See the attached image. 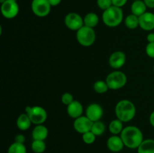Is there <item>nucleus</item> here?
I'll return each instance as SVG.
<instances>
[{
  "mask_svg": "<svg viewBox=\"0 0 154 153\" xmlns=\"http://www.w3.org/2000/svg\"><path fill=\"white\" fill-rule=\"evenodd\" d=\"M99 18L96 13L90 12L87 14L84 17V24L87 27L94 28L99 24Z\"/></svg>",
  "mask_w": 154,
  "mask_h": 153,
  "instance_id": "20",
  "label": "nucleus"
},
{
  "mask_svg": "<svg viewBox=\"0 0 154 153\" xmlns=\"http://www.w3.org/2000/svg\"><path fill=\"white\" fill-rule=\"evenodd\" d=\"M26 113L29 116L34 124H42L48 118L46 110L41 106H27L25 108Z\"/></svg>",
  "mask_w": 154,
  "mask_h": 153,
  "instance_id": "6",
  "label": "nucleus"
},
{
  "mask_svg": "<svg viewBox=\"0 0 154 153\" xmlns=\"http://www.w3.org/2000/svg\"><path fill=\"white\" fill-rule=\"evenodd\" d=\"M66 111L69 117L75 119L82 116L84 112V106L81 102L75 100L72 103L66 106Z\"/></svg>",
  "mask_w": 154,
  "mask_h": 153,
  "instance_id": "15",
  "label": "nucleus"
},
{
  "mask_svg": "<svg viewBox=\"0 0 154 153\" xmlns=\"http://www.w3.org/2000/svg\"><path fill=\"white\" fill-rule=\"evenodd\" d=\"M48 2L52 7H55V6L59 5L61 3L62 0H48Z\"/></svg>",
  "mask_w": 154,
  "mask_h": 153,
  "instance_id": "34",
  "label": "nucleus"
},
{
  "mask_svg": "<svg viewBox=\"0 0 154 153\" xmlns=\"http://www.w3.org/2000/svg\"><path fill=\"white\" fill-rule=\"evenodd\" d=\"M14 142H18V143H23L24 144V142H26V137L23 134H18L15 136L14 137Z\"/></svg>",
  "mask_w": 154,
  "mask_h": 153,
  "instance_id": "31",
  "label": "nucleus"
},
{
  "mask_svg": "<svg viewBox=\"0 0 154 153\" xmlns=\"http://www.w3.org/2000/svg\"><path fill=\"white\" fill-rule=\"evenodd\" d=\"M13 1H15V2H17V0H13Z\"/></svg>",
  "mask_w": 154,
  "mask_h": 153,
  "instance_id": "37",
  "label": "nucleus"
},
{
  "mask_svg": "<svg viewBox=\"0 0 154 153\" xmlns=\"http://www.w3.org/2000/svg\"><path fill=\"white\" fill-rule=\"evenodd\" d=\"M153 72H154V65H153Z\"/></svg>",
  "mask_w": 154,
  "mask_h": 153,
  "instance_id": "38",
  "label": "nucleus"
},
{
  "mask_svg": "<svg viewBox=\"0 0 154 153\" xmlns=\"http://www.w3.org/2000/svg\"><path fill=\"white\" fill-rule=\"evenodd\" d=\"M125 145L120 135H112L107 140V147L112 152H119L124 148Z\"/></svg>",
  "mask_w": 154,
  "mask_h": 153,
  "instance_id": "14",
  "label": "nucleus"
},
{
  "mask_svg": "<svg viewBox=\"0 0 154 153\" xmlns=\"http://www.w3.org/2000/svg\"><path fill=\"white\" fill-rule=\"evenodd\" d=\"M126 62V56L123 51H115L112 52L108 58L109 65L112 68L120 69L124 66Z\"/></svg>",
  "mask_w": 154,
  "mask_h": 153,
  "instance_id": "12",
  "label": "nucleus"
},
{
  "mask_svg": "<svg viewBox=\"0 0 154 153\" xmlns=\"http://www.w3.org/2000/svg\"><path fill=\"white\" fill-rule=\"evenodd\" d=\"M139 27L144 31L150 32L154 29V14L152 12H145L144 14L138 16Z\"/></svg>",
  "mask_w": 154,
  "mask_h": 153,
  "instance_id": "13",
  "label": "nucleus"
},
{
  "mask_svg": "<svg viewBox=\"0 0 154 153\" xmlns=\"http://www.w3.org/2000/svg\"><path fill=\"white\" fill-rule=\"evenodd\" d=\"M147 41H148V43H152V42H154V33L153 32H150L147 34Z\"/></svg>",
  "mask_w": 154,
  "mask_h": 153,
  "instance_id": "35",
  "label": "nucleus"
},
{
  "mask_svg": "<svg viewBox=\"0 0 154 153\" xmlns=\"http://www.w3.org/2000/svg\"><path fill=\"white\" fill-rule=\"evenodd\" d=\"M109 89L118 90L123 88L127 82V76L120 70H114L105 79Z\"/></svg>",
  "mask_w": 154,
  "mask_h": 153,
  "instance_id": "4",
  "label": "nucleus"
},
{
  "mask_svg": "<svg viewBox=\"0 0 154 153\" xmlns=\"http://www.w3.org/2000/svg\"><path fill=\"white\" fill-rule=\"evenodd\" d=\"M93 89L98 94H104L109 89L105 80H97L93 84Z\"/></svg>",
  "mask_w": 154,
  "mask_h": 153,
  "instance_id": "24",
  "label": "nucleus"
},
{
  "mask_svg": "<svg viewBox=\"0 0 154 153\" xmlns=\"http://www.w3.org/2000/svg\"><path fill=\"white\" fill-rule=\"evenodd\" d=\"M8 153H27L26 147L24 144L14 142L8 147Z\"/></svg>",
  "mask_w": 154,
  "mask_h": 153,
  "instance_id": "25",
  "label": "nucleus"
},
{
  "mask_svg": "<svg viewBox=\"0 0 154 153\" xmlns=\"http://www.w3.org/2000/svg\"><path fill=\"white\" fill-rule=\"evenodd\" d=\"M149 122H150V124H151V126L154 128V111L150 113V117H149Z\"/></svg>",
  "mask_w": 154,
  "mask_h": 153,
  "instance_id": "36",
  "label": "nucleus"
},
{
  "mask_svg": "<svg viewBox=\"0 0 154 153\" xmlns=\"http://www.w3.org/2000/svg\"><path fill=\"white\" fill-rule=\"evenodd\" d=\"M123 122L118 118L112 120L108 125V129L112 135H120L123 130Z\"/></svg>",
  "mask_w": 154,
  "mask_h": 153,
  "instance_id": "21",
  "label": "nucleus"
},
{
  "mask_svg": "<svg viewBox=\"0 0 154 153\" xmlns=\"http://www.w3.org/2000/svg\"><path fill=\"white\" fill-rule=\"evenodd\" d=\"M137 149L138 153H154V140H144Z\"/></svg>",
  "mask_w": 154,
  "mask_h": 153,
  "instance_id": "19",
  "label": "nucleus"
},
{
  "mask_svg": "<svg viewBox=\"0 0 154 153\" xmlns=\"http://www.w3.org/2000/svg\"><path fill=\"white\" fill-rule=\"evenodd\" d=\"M48 128L45 125L42 124H36L32 131V136L33 140H45L48 138Z\"/></svg>",
  "mask_w": 154,
  "mask_h": 153,
  "instance_id": "16",
  "label": "nucleus"
},
{
  "mask_svg": "<svg viewBox=\"0 0 154 153\" xmlns=\"http://www.w3.org/2000/svg\"><path fill=\"white\" fill-rule=\"evenodd\" d=\"M96 38L94 28L86 26L81 27L76 32V39L78 43L83 46H90L95 43Z\"/></svg>",
  "mask_w": 154,
  "mask_h": 153,
  "instance_id": "5",
  "label": "nucleus"
},
{
  "mask_svg": "<svg viewBox=\"0 0 154 153\" xmlns=\"http://www.w3.org/2000/svg\"><path fill=\"white\" fill-rule=\"evenodd\" d=\"M147 6L143 0H136L132 2L131 5V12L132 14L140 16L147 12Z\"/></svg>",
  "mask_w": 154,
  "mask_h": 153,
  "instance_id": "18",
  "label": "nucleus"
},
{
  "mask_svg": "<svg viewBox=\"0 0 154 153\" xmlns=\"http://www.w3.org/2000/svg\"><path fill=\"white\" fill-rule=\"evenodd\" d=\"M145 51L149 57L154 58V42L147 44V45L146 46Z\"/></svg>",
  "mask_w": 154,
  "mask_h": 153,
  "instance_id": "30",
  "label": "nucleus"
},
{
  "mask_svg": "<svg viewBox=\"0 0 154 153\" xmlns=\"http://www.w3.org/2000/svg\"><path fill=\"white\" fill-rule=\"evenodd\" d=\"M66 26L72 31H78L84 26V18L75 12H71L66 15L64 19Z\"/></svg>",
  "mask_w": 154,
  "mask_h": 153,
  "instance_id": "8",
  "label": "nucleus"
},
{
  "mask_svg": "<svg viewBox=\"0 0 154 153\" xmlns=\"http://www.w3.org/2000/svg\"><path fill=\"white\" fill-rule=\"evenodd\" d=\"M51 4L48 0H32L31 8L33 14L38 17H45L51 10Z\"/></svg>",
  "mask_w": 154,
  "mask_h": 153,
  "instance_id": "7",
  "label": "nucleus"
},
{
  "mask_svg": "<svg viewBox=\"0 0 154 153\" xmlns=\"http://www.w3.org/2000/svg\"><path fill=\"white\" fill-rule=\"evenodd\" d=\"M104 114V110L100 104L93 103L87 106L85 110V116L92 122L100 121Z\"/></svg>",
  "mask_w": 154,
  "mask_h": 153,
  "instance_id": "11",
  "label": "nucleus"
},
{
  "mask_svg": "<svg viewBox=\"0 0 154 153\" xmlns=\"http://www.w3.org/2000/svg\"><path fill=\"white\" fill-rule=\"evenodd\" d=\"M96 136L91 131V130H90V131L87 132V133H84V134H82L83 141H84V143L87 144V145L93 144V142L96 141Z\"/></svg>",
  "mask_w": 154,
  "mask_h": 153,
  "instance_id": "27",
  "label": "nucleus"
},
{
  "mask_svg": "<svg viewBox=\"0 0 154 153\" xmlns=\"http://www.w3.org/2000/svg\"><path fill=\"white\" fill-rule=\"evenodd\" d=\"M145 3L147 8H154V0H143Z\"/></svg>",
  "mask_w": 154,
  "mask_h": 153,
  "instance_id": "33",
  "label": "nucleus"
},
{
  "mask_svg": "<svg viewBox=\"0 0 154 153\" xmlns=\"http://www.w3.org/2000/svg\"><path fill=\"white\" fill-rule=\"evenodd\" d=\"M125 146L131 149L138 148L144 140V135L139 128L134 125L126 126L120 134Z\"/></svg>",
  "mask_w": 154,
  "mask_h": 153,
  "instance_id": "1",
  "label": "nucleus"
},
{
  "mask_svg": "<svg viewBox=\"0 0 154 153\" xmlns=\"http://www.w3.org/2000/svg\"><path fill=\"white\" fill-rule=\"evenodd\" d=\"M93 124V122H92L86 116H81L75 118L73 123V127L78 133L84 134V133L91 130Z\"/></svg>",
  "mask_w": 154,
  "mask_h": 153,
  "instance_id": "10",
  "label": "nucleus"
},
{
  "mask_svg": "<svg viewBox=\"0 0 154 153\" xmlns=\"http://www.w3.org/2000/svg\"><path fill=\"white\" fill-rule=\"evenodd\" d=\"M125 26L129 29H135L139 26V18L135 14H129L124 20Z\"/></svg>",
  "mask_w": 154,
  "mask_h": 153,
  "instance_id": "22",
  "label": "nucleus"
},
{
  "mask_svg": "<svg viewBox=\"0 0 154 153\" xmlns=\"http://www.w3.org/2000/svg\"><path fill=\"white\" fill-rule=\"evenodd\" d=\"M32 124L31 119L26 113H22L17 117L16 124L18 129L20 130H27Z\"/></svg>",
  "mask_w": 154,
  "mask_h": 153,
  "instance_id": "17",
  "label": "nucleus"
},
{
  "mask_svg": "<svg viewBox=\"0 0 154 153\" xmlns=\"http://www.w3.org/2000/svg\"><path fill=\"white\" fill-rule=\"evenodd\" d=\"M128 0H112V4L114 6L118 8H122L126 4Z\"/></svg>",
  "mask_w": 154,
  "mask_h": 153,
  "instance_id": "32",
  "label": "nucleus"
},
{
  "mask_svg": "<svg viewBox=\"0 0 154 153\" xmlns=\"http://www.w3.org/2000/svg\"><path fill=\"white\" fill-rule=\"evenodd\" d=\"M136 114V107L134 103L127 99H123L117 102L115 106V115L117 118L124 122L132 121Z\"/></svg>",
  "mask_w": 154,
  "mask_h": 153,
  "instance_id": "2",
  "label": "nucleus"
},
{
  "mask_svg": "<svg viewBox=\"0 0 154 153\" xmlns=\"http://www.w3.org/2000/svg\"><path fill=\"white\" fill-rule=\"evenodd\" d=\"M123 20V11L122 8L112 5L107 10H103L102 21L108 27H117Z\"/></svg>",
  "mask_w": 154,
  "mask_h": 153,
  "instance_id": "3",
  "label": "nucleus"
},
{
  "mask_svg": "<svg viewBox=\"0 0 154 153\" xmlns=\"http://www.w3.org/2000/svg\"><path fill=\"white\" fill-rule=\"evenodd\" d=\"M74 97L71 93L69 92H65L63 93V95L61 97V101L63 104H65L66 106L70 104L71 103L74 101Z\"/></svg>",
  "mask_w": 154,
  "mask_h": 153,
  "instance_id": "29",
  "label": "nucleus"
},
{
  "mask_svg": "<svg viewBox=\"0 0 154 153\" xmlns=\"http://www.w3.org/2000/svg\"><path fill=\"white\" fill-rule=\"evenodd\" d=\"M31 148L34 153H43L46 149V143L45 140H33Z\"/></svg>",
  "mask_w": 154,
  "mask_h": 153,
  "instance_id": "26",
  "label": "nucleus"
},
{
  "mask_svg": "<svg viewBox=\"0 0 154 153\" xmlns=\"http://www.w3.org/2000/svg\"><path fill=\"white\" fill-rule=\"evenodd\" d=\"M134 1H136V0H134Z\"/></svg>",
  "mask_w": 154,
  "mask_h": 153,
  "instance_id": "39",
  "label": "nucleus"
},
{
  "mask_svg": "<svg viewBox=\"0 0 154 153\" xmlns=\"http://www.w3.org/2000/svg\"><path fill=\"white\" fill-rule=\"evenodd\" d=\"M105 130H106V126H105V123L102 122V121H97L94 122L92 126L91 131L96 135V136H101L105 133Z\"/></svg>",
  "mask_w": 154,
  "mask_h": 153,
  "instance_id": "23",
  "label": "nucleus"
},
{
  "mask_svg": "<svg viewBox=\"0 0 154 153\" xmlns=\"http://www.w3.org/2000/svg\"><path fill=\"white\" fill-rule=\"evenodd\" d=\"M97 5L101 10H105L113 5L112 0H97Z\"/></svg>",
  "mask_w": 154,
  "mask_h": 153,
  "instance_id": "28",
  "label": "nucleus"
},
{
  "mask_svg": "<svg viewBox=\"0 0 154 153\" xmlns=\"http://www.w3.org/2000/svg\"><path fill=\"white\" fill-rule=\"evenodd\" d=\"M19 5L17 2L13 0H5L1 4V12L6 19H13L19 14Z\"/></svg>",
  "mask_w": 154,
  "mask_h": 153,
  "instance_id": "9",
  "label": "nucleus"
}]
</instances>
